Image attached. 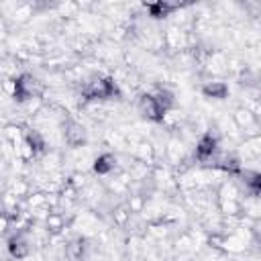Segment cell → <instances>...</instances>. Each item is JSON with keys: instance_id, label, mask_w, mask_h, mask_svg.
I'll list each match as a JSON object with an SVG mask.
<instances>
[{"instance_id": "9c48e42d", "label": "cell", "mask_w": 261, "mask_h": 261, "mask_svg": "<svg viewBox=\"0 0 261 261\" xmlns=\"http://www.w3.org/2000/svg\"><path fill=\"white\" fill-rule=\"evenodd\" d=\"M43 228H45V232L49 237H59L69 228V218L61 210H51L43 218Z\"/></svg>"}, {"instance_id": "e0dca14e", "label": "cell", "mask_w": 261, "mask_h": 261, "mask_svg": "<svg viewBox=\"0 0 261 261\" xmlns=\"http://www.w3.org/2000/svg\"><path fill=\"white\" fill-rule=\"evenodd\" d=\"M104 143L112 149H128V143H126V137L122 130H108L104 137Z\"/></svg>"}, {"instance_id": "4fadbf2b", "label": "cell", "mask_w": 261, "mask_h": 261, "mask_svg": "<svg viewBox=\"0 0 261 261\" xmlns=\"http://www.w3.org/2000/svg\"><path fill=\"white\" fill-rule=\"evenodd\" d=\"M200 92L204 98H212V100H224L228 96V84L222 80H208L200 86Z\"/></svg>"}, {"instance_id": "8992f818", "label": "cell", "mask_w": 261, "mask_h": 261, "mask_svg": "<svg viewBox=\"0 0 261 261\" xmlns=\"http://www.w3.org/2000/svg\"><path fill=\"white\" fill-rule=\"evenodd\" d=\"M128 151H130V157L133 159H137V161H141V163H145L149 167H153V165L159 163V151H157L155 143L149 141V139H145V137L141 141H137L135 145H130Z\"/></svg>"}, {"instance_id": "ac0fdd59", "label": "cell", "mask_w": 261, "mask_h": 261, "mask_svg": "<svg viewBox=\"0 0 261 261\" xmlns=\"http://www.w3.org/2000/svg\"><path fill=\"white\" fill-rule=\"evenodd\" d=\"M10 190H12V192H14L18 198H22V200H24V198H27V196L33 192V190H31V184H29L24 177H16V179L10 184Z\"/></svg>"}, {"instance_id": "ffe728a7", "label": "cell", "mask_w": 261, "mask_h": 261, "mask_svg": "<svg viewBox=\"0 0 261 261\" xmlns=\"http://www.w3.org/2000/svg\"><path fill=\"white\" fill-rule=\"evenodd\" d=\"M8 228H10V218L4 212H0V234L8 232Z\"/></svg>"}, {"instance_id": "5b68a950", "label": "cell", "mask_w": 261, "mask_h": 261, "mask_svg": "<svg viewBox=\"0 0 261 261\" xmlns=\"http://www.w3.org/2000/svg\"><path fill=\"white\" fill-rule=\"evenodd\" d=\"M120 155L114 153V151H104V153H98L92 161V171L104 179V177H110L112 173L120 171Z\"/></svg>"}, {"instance_id": "7a4b0ae2", "label": "cell", "mask_w": 261, "mask_h": 261, "mask_svg": "<svg viewBox=\"0 0 261 261\" xmlns=\"http://www.w3.org/2000/svg\"><path fill=\"white\" fill-rule=\"evenodd\" d=\"M6 251L16 261L29 259L33 255V251H35V234H33V230L29 226L14 230L6 241Z\"/></svg>"}, {"instance_id": "30bf717a", "label": "cell", "mask_w": 261, "mask_h": 261, "mask_svg": "<svg viewBox=\"0 0 261 261\" xmlns=\"http://www.w3.org/2000/svg\"><path fill=\"white\" fill-rule=\"evenodd\" d=\"M88 251H90V245L86 237H73L63 245V257L67 261H86Z\"/></svg>"}, {"instance_id": "52a82bcc", "label": "cell", "mask_w": 261, "mask_h": 261, "mask_svg": "<svg viewBox=\"0 0 261 261\" xmlns=\"http://www.w3.org/2000/svg\"><path fill=\"white\" fill-rule=\"evenodd\" d=\"M163 159H165V165H169L171 169L179 167L188 155H186V143L179 139V137H169L165 147H163Z\"/></svg>"}, {"instance_id": "2e32d148", "label": "cell", "mask_w": 261, "mask_h": 261, "mask_svg": "<svg viewBox=\"0 0 261 261\" xmlns=\"http://www.w3.org/2000/svg\"><path fill=\"white\" fill-rule=\"evenodd\" d=\"M27 137V128L20 126V124H6L4 130H2V139L10 145V149L18 147Z\"/></svg>"}, {"instance_id": "277c9868", "label": "cell", "mask_w": 261, "mask_h": 261, "mask_svg": "<svg viewBox=\"0 0 261 261\" xmlns=\"http://www.w3.org/2000/svg\"><path fill=\"white\" fill-rule=\"evenodd\" d=\"M230 122L234 124L237 130H243L245 137H255L259 135V116H255L249 108L237 106L230 114Z\"/></svg>"}, {"instance_id": "9a60e30c", "label": "cell", "mask_w": 261, "mask_h": 261, "mask_svg": "<svg viewBox=\"0 0 261 261\" xmlns=\"http://www.w3.org/2000/svg\"><path fill=\"white\" fill-rule=\"evenodd\" d=\"M261 155V137L255 135V137H245L241 149H239V159H257Z\"/></svg>"}, {"instance_id": "44dd1931", "label": "cell", "mask_w": 261, "mask_h": 261, "mask_svg": "<svg viewBox=\"0 0 261 261\" xmlns=\"http://www.w3.org/2000/svg\"><path fill=\"white\" fill-rule=\"evenodd\" d=\"M0 94H4V90H2V80H0Z\"/></svg>"}, {"instance_id": "3957f363", "label": "cell", "mask_w": 261, "mask_h": 261, "mask_svg": "<svg viewBox=\"0 0 261 261\" xmlns=\"http://www.w3.org/2000/svg\"><path fill=\"white\" fill-rule=\"evenodd\" d=\"M61 135H63V141L69 149H80V147H86V143H88L86 126L71 116H65L61 120Z\"/></svg>"}, {"instance_id": "5bb4252c", "label": "cell", "mask_w": 261, "mask_h": 261, "mask_svg": "<svg viewBox=\"0 0 261 261\" xmlns=\"http://www.w3.org/2000/svg\"><path fill=\"white\" fill-rule=\"evenodd\" d=\"M110 220H112V224L114 226H118V228H126V224L130 222V218L135 216L130 210H128V206L124 204V200H120L118 204H114V206H110Z\"/></svg>"}, {"instance_id": "ba28073f", "label": "cell", "mask_w": 261, "mask_h": 261, "mask_svg": "<svg viewBox=\"0 0 261 261\" xmlns=\"http://www.w3.org/2000/svg\"><path fill=\"white\" fill-rule=\"evenodd\" d=\"M137 108L141 112L143 118H147L149 122H159L161 124V118H163V110L161 106L157 104V100L153 98L151 92H143L137 100Z\"/></svg>"}, {"instance_id": "d6986e66", "label": "cell", "mask_w": 261, "mask_h": 261, "mask_svg": "<svg viewBox=\"0 0 261 261\" xmlns=\"http://www.w3.org/2000/svg\"><path fill=\"white\" fill-rule=\"evenodd\" d=\"M10 39V22L0 14V43H6Z\"/></svg>"}, {"instance_id": "8fae6325", "label": "cell", "mask_w": 261, "mask_h": 261, "mask_svg": "<svg viewBox=\"0 0 261 261\" xmlns=\"http://www.w3.org/2000/svg\"><path fill=\"white\" fill-rule=\"evenodd\" d=\"M37 12V6L35 4H29V2H18V4H10L8 8V14L4 16L8 22H16V24H24L29 22Z\"/></svg>"}, {"instance_id": "7c38bea8", "label": "cell", "mask_w": 261, "mask_h": 261, "mask_svg": "<svg viewBox=\"0 0 261 261\" xmlns=\"http://www.w3.org/2000/svg\"><path fill=\"white\" fill-rule=\"evenodd\" d=\"M169 245H171V249L175 251V253H192V251H196V247H198V237L192 232V230H181L179 234H175V237H171V241H169Z\"/></svg>"}, {"instance_id": "6da1fadb", "label": "cell", "mask_w": 261, "mask_h": 261, "mask_svg": "<svg viewBox=\"0 0 261 261\" xmlns=\"http://www.w3.org/2000/svg\"><path fill=\"white\" fill-rule=\"evenodd\" d=\"M14 86H12V94L10 98H14L20 104H27L31 100H39L45 92V86L39 77H35L33 73H20L18 77H12Z\"/></svg>"}]
</instances>
